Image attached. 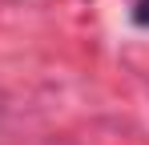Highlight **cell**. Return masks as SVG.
Here are the masks:
<instances>
[{
	"label": "cell",
	"mask_w": 149,
	"mask_h": 145,
	"mask_svg": "<svg viewBox=\"0 0 149 145\" xmlns=\"http://www.w3.org/2000/svg\"><path fill=\"white\" fill-rule=\"evenodd\" d=\"M133 20L149 28V0H137V4H133Z\"/></svg>",
	"instance_id": "1"
}]
</instances>
